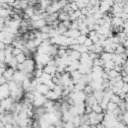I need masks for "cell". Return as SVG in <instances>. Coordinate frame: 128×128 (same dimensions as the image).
Listing matches in <instances>:
<instances>
[{
  "label": "cell",
  "mask_w": 128,
  "mask_h": 128,
  "mask_svg": "<svg viewBox=\"0 0 128 128\" xmlns=\"http://www.w3.org/2000/svg\"><path fill=\"white\" fill-rule=\"evenodd\" d=\"M35 60L32 59V58H26V60L23 62V65H24V70L23 72L25 74L27 73H33L34 70H35Z\"/></svg>",
  "instance_id": "1"
},
{
  "label": "cell",
  "mask_w": 128,
  "mask_h": 128,
  "mask_svg": "<svg viewBox=\"0 0 128 128\" xmlns=\"http://www.w3.org/2000/svg\"><path fill=\"white\" fill-rule=\"evenodd\" d=\"M53 57L50 56L49 54H39V53H36L35 54V57H34V60L36 63H41L43 64L44 66L48 63V61L50 59H52Z\"/></svg>",
  "instance_id": "2"
},
{
  "label": "cell",
  "mask_w": 128,
  "mask_h": 128,
  "mask_svg": "<svg viewBox=\"0 0 128 128\" xmlns=\"http://www.w3.org/2000/svg\"><path fill=\"white\" fill-rule=\"evenodd\" d=\"M26 74L23 72V71H19V70H15L14 73H13V77H12V80L14 82H16L17 84L21 85L22 82L24 81V79H26Z\"/></svg>",
  "instance_id": "3"
},
{
  "label": "cell",
  "mask_w": 128,
  "mask_h": 128,
  "mask_svg": "<svg viewBox=\"0 0 128 128\" xmlns=\"http://www.w3.org/2000/svg\"><path fill=\"white\" fill-rule=\"evenodd\" d=\"M13 103H14V101L11 97H6V98H3L0 101V107H2L5 111H10L11 106L13 105Z\"/></svg>",
  "instance_id": "4"
},
{
  "label": "cell",
  "mask_w": 128,
  "mask_h": 128,
  "mask_svg": "<svg viewBox=\"0 0 128 128\" xmlns=\"http://www.w3.org/2000/svg\"><path fill=\"white\" fill-rule=\"evenodd\" d=\"M46 100H47V98L45 97V95H40V96L34 98L32 104H33V106H35L36 108H37V107H41V106H43V104L45 103Z\"/></svg>",
  "instance_id": "5"
},
{
  "label": "cell",
  "mask_w": 128,
  "mask_h": 128,
  "mask_svg": "<svg viewBox=\"0 0 128 128\" xmlns=\"http://www.w3.org/2000/svg\"><path fill=\"white\" fill-rule=\"evenodd\" d=\"M63 35H65L66 37H71V38L76 39L78 36L81 35V33H80V31L78 29H68Z\"/></svg>",
  "instance_id": "6"
},
{
  "label": "cell",
  "mask_w": 128,
  "mask_h": 128,
  "mask_svg": "<svg viewBox=\"0 0 128 128\" xmlns=\"http://www.w3.org/2000/svg\"><path fill=\"white\" fill-rule=\"evenodd\" d=\"M14 71H15V70H14L13 68H11V67L7 68V69L4 71L3 76L6 78L7 82H9V81H11V80H12V77H13V73H14Z\"/></svg>",
  "instance_id": "7"
},
{
  "label": "cell",
  "mask_w": 128,
  "mask_h": 128,
  "mask_svg": "<svg viewBox=\"0 0 128 128\" xmlns=\"http://www.w3.org/2000/svg\"><path fill=\"white\" fill-rule=\"evenodd\" d=\"M36 90L40 93V94H42V95H45L49 90H50V88L48 87V86H46L45 84H43V83H41V84H38L37 85V87H36Z\"/></svg>",
  "instance_id": "8"
},
{
  "label": "cell",
  "mask_w": 128,
  "mask_h": 128,
  "mask_svg": "<svg viewBox=\"0 0 128 128\" xmlns=\"http://www.w3.org/2000/svg\"><path fill=\"white\" fill-rule=\"evenodd\" d=\"M45 97L47 98V99H49V100H52V101H57L59 98H60V96H58L53 90H49L46 94H45Z\"/></svg>",
  "instance_id": "9"
},
{
  "label": "cell",
  "mask_w": 128,
  "mask_h": 128,
  "mask_svg": "<svg viewBox=\"0 0 128 128\" xmlns=\"http://www.w3.org/2000/svg\"><path fill=\"white\" fill-rule=\"evenodd\" d=\"M25 48H27V49L30 50L31 52H34L37 47H36L34 41H33L32 39H29V40H27V41L25 42Z\"/></svg>",
  "instance_id": "10"
},
{
  "label": "cell",
  "mask_w": 128,
  "mask_h": 128,
  "mask_svg": "<svg viewBox=\"0 0 128 128\" xmlns=\"http://www.w3.org/2000/svg\"><path fill=\"white\" fill-rule=\"evenodd\" d=\"M43 71L46 73H49L52 75V77L55 75L56 73V66H50V65H45L43 68Z\"/></svg>",
  "instance_id": "11"
},
{
  "label": "cell",
  "mask_w": 128,
  "mask_h": 128,
  "mask_svg": "<svg viewBox=\"0 0 128 128\" xmlns=\"http://www.w3.org/2000/svg\"><path fill=\"white\" fill-rule=\"evenodd\" d=\"M58 20L60 22H63L65 20H69V14L63 10H60V12H58Z\"/></svg>",
  "instance_id": "12"
},
{
  "label": "cell",
  "mask_w": 128,
  "mask_h": 128,
  "mask_svg": "<svg viewBox=\"0 0 128 128\" xmlns=\"http://www.w3.org/2000/svg\"><path fill=\"white\" fill-rule=\"evenodd\" d=\"M99 58H100V59H102L104 62L109 61V60H112V53H108V52L103 51V52L100 54Z\"/></svg>",
  "instance_id": "13"
},
{
  "label": "cell",
  "mask_w": 128,
  "mask_h": 128,
  "mask_svg": "<svg viewBox=\"0 0 128 128\" xmlns=\"http://www.w3.org/2000/svg\"><path fill=\"white\" fill-rule=\"evenodd\" d=\"M80 56H81V53L78 52L77 50H71V53H70V55H69V57H70V59H71L72 61H74V60H79V59H80Z\"/></svg>",
  "instance_id": "14"
},
{
  "label": "cell",
  "mask_w": 128,
  "mask_h": 128,
  "mask_svg": "<svg viewBox=\"0 0 128 128\" xmlns=\"http://www.w3.org/2000/svg\"><path fill=\"white\" fill-rule=\"evenodd\" d=\"M51 3H52L51 0H40L39 1V7L44 9V10H46V8L51 5Z\"/></svg>",
  "instance_id": "15"
},
{
  "label": "cell",
  "mask_w": 128,
  "mask_h": 128,
  "mask_svg": "<svg viewBox=\"0 0 128 128\" xmlns=\"http://www.w3.org/2000/svg\"><path fill=\"white\" fill-rule=\"evenodd\" d=\"M34 10H35L34 9V6H28L27 8L24 9V14L28 15L29 17H31V16H33L35 14V11Z\"/></svg>",
  "instance_id": "16"
},
{
  "label": "cell",
  "mask_w": 128,
  "mask_h": 128,
  "mask_svg": "<svg viewBox=\"0 0 128 128\" xmlns=\"http://www.w3.org/2000/svg\"><path fill=\"white\" fill-rule=\"evenodd\" d=\"M91 108H92V111L96 112L97 114H98V113H102V112H103V109H102V107L100 106V104H99L98 102L94 103V104L91 106Z\"/></svg>",
  "instance_id": "17"
},
{
  "label": "cell",
  "mask_w": 128,
  "mask_h": 128,
  "mask_svg": "<svg viewBox=\"0 0 128 128\" xmlns=\"http://www.w3.org/2000/svg\"><path fill=\"white\" fill-rule=\"evenodd\" d=\"M17 64H18V62H17V60H16L15 56H13V57H12V59L9 61V63H8L7 65H8L9 67L13 68L14 70H17Z\"/></svg>",
  "instance_id": "18"
},
{
  "label": "cell",
  "mask_w": 128,
  "mask_h": 128,
  "mask_svg": "<svg viewBox=\"0 0 128 128\" xmlns=\"http://www.w3.org/2000/svg\"><path fill=\"white\" fill-rule=\"evenodd\" d=\"M118 107V105L116 104V103H113V102H111V101H109L108 102V104H107V108H106V111H108V112H112L114 109H116Z\"/></svg>",
  "instance_id": "19"
},
{
  "label": "cell",
  "mask_w": 128,
  "mask_h": 128,
  "mask_svg": "<svg viewBox=\"0 0 128 128\" xmlns=\"http://www.w3.org/2000/svg\"><path fill=\"white\" fill-rule=\"evenodd\" d=\"M125 47L122 45V44H118L117 45V47L115 48V50H114V53H116V54H121V53H124L125 52Z\"/></svg>",
  "instance_id": "20"
},
{
  "label": "cell",
  "mask_w": 128,
  "mask_h": 128,
  "mask_svg": "<svg viewBox=\"0 0 128 128\" xmlns=\"http://www.w3.org/2000/svg\"><path fill=\"white\" fill-rule=\"evenodd\" d=\"M58 96H60L61 97V94H62V90H63V87L61 86V85H58V84H55V86H54V88L52 89Z\"/></svg>",
  "instance_id": "21"
},
{
  "label": "cell",
  "mask_w": 128,
  "mask_h": 128,
  "mask_svg": "<svg viewBox=\"0 0 128 128\" xmlns=\"http://www.w3.org/2000/svg\"><path fill=\"white\" fill-rule=\"evenodd\" d=\"M43 84H45L46 86H48L51 90L54 88V86H55V84L53 83V81H52V79H43V82H42Z\"/></svg>",
  "instance_id": "22"
},
{
  "label": "cell",
  "mask_w": 128,
  "mask_h": 128,
  "mask_svg": "<svg viewBox=\"0 0 128 128\" xmlns=\"http://www.w3.org/2000/svg\"><path fill=\"white\" fill-rule=\"evenodd\" d=\"M114 66H115V63H114V61H112V60H109V61H106V62H104V65H103V67H105V68H108V69H114Z\"/></svg>",
  "instance_id": "23"
},
{
  "label": "cell",
  "mask_w": 128,
  "mask_h": 128,
  "mask_svg": "<svg viewBox=\"0 0 128 128\" xmlns=\"http://www.w3.org/2000/svg\"><path fill=\"white\" fill-rule=\"evenodd\" d=\"M15 58H16V60H17V62H18V63H23V62L26 60V55L22 52L21 54H19V55L15 56Z\"/></svg>",
  "instance_id": "24"
},
{
  "label": "cell",
  "mask_w": 128,
  "mask_h": 128,
  "mask_svg": "<svg viewBox=\"0 0 128 128\" xmlns=\"http://www.w3.org/2000/svg\"><path fill=\"white\" fill-rule=\"evenodd\" d=\"M54 103H55L54 101L47 99V100L45 101V103L43 104V107H44L45 109H49V108H51V107H53V106H54Z\"/></svg>",
  "instance_id": "25"
},
{
  "label": "cell",
  "mask_w": 128,
  "mask_h": 128,
  "mask_svg": "<svg viewBox=\"0 0 128 128\" xmlns=\"http://www.w3.org/2000/svg\"><path fill=\"white\" fill-rule=\"evenodd\" d=\"M118 75H120V73L117 72V71H115L114 69H111V70H109V72H108L109 79H111V78H115V77H117Z\"/></svg>",
  "instance_id": "26"
},
{
  "label": "cell",
  "mask_w": 128,
  "mask_h": 128,
  "mask_svg": "<svg viewBox=\"0 0 128 128\" xmlns=\"http://www.w3.org/2000/svg\"><path fill=\"white\" fill-rule=\"evenodd\" d=\"M104 65V61L100 58H96L93 60V66H102L103 67Z\"/></svg>",
  "instance_id": "27"
},
{
  "label": "cell",
  "mask_w": 128,
  "mask_h": 128,
  "mask_svg": "<svg viewBox=\"0 0 128 128\" xmlns=\"http://www.w3.org/2000/svg\"><path fill=\"white\" fill-rule=\"evenodd\" d=\"M83 91H84V93H85L86 95H88V94H91V93H93V89H92V87H91V86H90L89 84H86V85H85V87H84Z\"/></svg>",
  "instance_id": "28"
},
{
  "label": "cell",
  "mask_w": 128,
  "mask_h": 128,
  "mask_svg": "<svg viewBox=\"0 0 128 128\" xmlns=\"http://www.w3.org/2000/svg\"><path fill=\"white\" fill-rule=\"evenodd\" d=\"M120 100H121V99H120V97H119L117 94H112L111 97H110V101L113 102V103H116V104H117Z\"/></svg>",
  "instance_id": "29"
},
{
  "label": "cell",
  "mask_w": 128,
  "mask_h": 128,
  "mask_svg": "<svg viewBox=\"0 0 128 128\" xmlns=\"http://www.w3.org/2000/svg\"><path fill=\"white\" fill-rule=\"evenodd\" d=\"M77 51H78V52H80V53L88 52V47H86L84 44H79V47H78Z\"/></svg>",
  "instance_id": "30"
},
{
  "label": "cell",
  "mask_w": 128,
  "mask_h": 128,
  "mask_svg": "<svg viewBox=\"0 0 128 128\" xmlns=\"http://www.w3.org/2000/svg\"><path fill=\"white\" fill-rule=\"evenodd\" d=\"M86 38H87V35H83V34H81L80 36H78V37L76 38V39H77V43H78V44H83Z\"/></svg>",
  "instance_id": "31"
},
{
  "label": "cell",
  "mask_w": 128,
  "mask_h": 128,
  "mask_svg": "<svg viewBox=\"0 0 128 128\" xmlns=\"http://www.w3.org/2000/svg\"><path fill=\"white\" fill-rule=\"evenodd\" d=\"M19 3H20V8L23 10L29 6V3L27 0H19Z\"/></svg>",
  "instance_id": "32"
},
{
  "label": "cell",
  "mask_w": 128,
  "mask_h": 128,
  "mask_svg": "<svg viewBox=\"0 0 128 128\" xmlns=\"http://www.w3.org/2000/svg\"><path fill=\"white\" fill-rule=\"evenodd\" d=\"M63 128H75V125L72 121H66L63 123Z\"/></svg>",
  "instance_id": "33"
},
{
  "label": "cell",
  "mask_w": 128,
  "mask_h": 128,
  "mask_svg": "<svg viewBox=\"0 0 128 128\" xmlns=\"http://www.w3.org/2000/svg\"><path fill=\"white\" fill-rule=\"evenodd\" d=\"M50 29H51V26H49V25H45V26H43L42 28H40L39 31L42 32V33H49Z\"/></svg>",
  "instance_id": "34"
},
{
  "label": "cell",
  "mask_w": 128,
  "mask_h": 128,
  "mask_svg": "<svg viewBox=\"0 0 128 128\" xmlns=\"http://www.w3.org/2000/svg\"><path fill=\"white\" fill-rule=\"evenodd\" d=\"M23 51L20 49V48H16V47H13V50H12V55L13 56H17L19 54H21Z\"/></svg>",
  "instance_id": "35"
},
{
  "label": "cell",
  "mask_w": 128,
  "mask_h": 128,
  "mask_svg": "<svg viewBox=\"0 0 128 128\" xmlns=\"http://www.w3.org/2000/svg\"><path fill=\"white\" fill-rule=\"evenodd\" d=\"M42 73H43V70H41V69H35L34 72H33V76H34L35 78H37V77H41Z\"/></svg>",
  "instance_id": "36"
},
{
  "label": "cell",
  "mask_w": 128,
  "mask_h": 128,
  "mask_svg": "<svg viewBox=\"0 0 128 128\" xmlns=\"http://www.w3.org/2000/svg\"><path fill=\"white\" fill-rule=\"evenodd\" d=\"M104 51V49H103V47L102 46H97V45H95V49H94V51L93 52H95V53H97V54H101L102 52Z\"/></svg>",
  "instance_id": "37"
},
{
  "label": "cell",
  "mask_w": 128,
  "mask_h": 128,
  "mask_svg": "<svg viewBox=\"0 0 128 128\" xmlns=\"http://www.w3.org/2000/svg\"><path fill=\"white\" fill-rule=\"evenodd\" d=\"M83 44H84L86 47H89L90 45H92V44H94V43H93V41H92V40L87 36V38L85 39V41H84V43H83Z\"/></svg>",
  "instance_id": "38"
},
{
  "label": "cell",
  "mask_w": 128,
  "mask_h": 128,
  "mask_svg": "<svg viewBox=\"0 0 128 128\" xmlns=\"http://www.w3.org/2000/svg\"><path fill=\"white\" fill-rule=\"evenodd\" d=\"M41 77H42L43 79H52V75L49 74V73H46V72H44V71H43Z\"/></svg>",
  "instance_id": "39"
},
{
  "label": "cell",
  "mask_w": 128,
  "mask_h": 128,
  "mask_svg": "<svg viewBox=\"0 0 128 128\" xmlns=\"http://www.w3.org/2000/svg\"><path fill=\"white\" fill-rule=\"evenodd\" d=\"M96 119L98 120V122H99V123H101V121L104 119V112H102V113H98V114H97Z\"/></svg>",
  "instance_id": "40"
},
{
  "label": "cell",
  "mask_w": 128,
  "mask_h": 128,
  "mask_svg": "<svg viewBox=\"0 0 128 128\" xmlns=\"http://www.w3.org/2000/svg\"><path fill=\"white\" fill-rule=\"evenodd\" d=\"M70 4V8L73 10V11H75V10H78V6H77V3L76 2H71V3H69Z\"/></svg>",
  "instance_id": "41"
},
{
  "label": "cell",
  "mask_w": 128,
  "mask_h": 128,
  "mask_svg": "<svg viewBox=\"0 0 128 128\" xmlns=\"http://www.w3.org/2000/svg\"><path fill=\"white\" fill-rule=\"evenodd\" d=\"M111 40H112V42L113 43H116V44H119L120 43V38L116 35V36H113L112 38H111Z\"/></svg>",
  "instance_id": "42"
},
{
  "label": "cell",
  "mask_w": 128,
  "mask_h": 128,
  "mask_svg": "<svg viewBox=\"0 0 128 128\" xmlns=\"http://www.w3.org/2000/svg\"><path fill=\"white\" fill-rule=\"evenodd\" d=\"M114 70L120 73V72L123 70V68H122V65H115V66H114Z\"/></svg>",
  "instance_id": "43"
},
{
  "label": "cell",
  "mask_w": 128,
  "mask_h": 128,
  "mask_svg": "<svg viewBox=\"0 0 128 128\" xmlns=\"http://www.w3.org/2000/svg\"><path fill=\"white\" fill-rule=\"evenodd\" d=\"M121 89H122V91H123L124 93H127V92H128V83H124Z\"/></svg>",
  "instance_id": "44"
},
{
  "label": "cell",
  "mask_w": 128,
  "mask_h": 128,
  "mask_svg": "<svg viewBox=\"0 0 128 128\" xmlns=\"http://www.w3.org/2000/svg\"><path fill=\"white\" fill-rule=\"evenodd\" d=\"M62 23H63V24H64V26H65V27H67L68 29L70 28V25H71V21H70V20H65V21H63Z\"/></svg>",
  "instance_id": "45"
},
{
  "label": "cell",
  "mask_w": 128,
  "mask_h": 128,
  "mask_svg": "<svg viewBox=\"0 0 128 128\" xmlns=\"http://www.w3.org/2000/svg\"><path fill=\"white\" fill-rule=\"evenodd\" d=\"M4 59H5L4 51H3V50H0V61H1V62H4Z\"/></svg>",
  "instance_id": "46"
},
{
  "label": "cell",
  "mask_w": 128,
  "mask_h": 128,
  "mask_svg": "<svg viewBox=\"0 0 128 128\" xmlns=\"http://www.w3.org/2000/svg\"><path fill=\"white\" fill-rule=\"evenodd\" d=\"M101 78L104 80V79H109V76H108V73H106V72H102V74H101Z\"/></svg>",
  "instance_id": "47"
},
{
  "label": "cell",
  "mask_w": 128,
  "mask_h": 128,
  "mask_svg": "<svg viewBox=\"0 0 128 128\" xmlns=\"http://www.w3.org/2000/svg\"><path fill=\"white\" fill-rule=\"evenodd\" d=\"M123 84H124V82H123V80H121V81H118V82H116L114 86H117V87H119V88H122Z\"/></svg>",
  "instance_id": "48"
},
{
  "label": "cell",
  "mask_w": 128,
  "mask_h": 128,
  "mask_svg": "<svg viewBox=\"0 0 128 128\" xmlns=\"http://www.w3.org/2000/svg\"><path fill=\"white\" fill-rule=\"evenodd\" d=\"M91 112H92L91 106H86V107H85V114H89V113H91Z\"/></svg>",
  "instance_id": "49"
},
{
  "label": "cell",
  "mask_w": 128,
  "mask_h": 128,
  "mask_svg": "<svg viewBox=\"0 0 128 128\" xmlns=\"http://www.w3.org/2000/svg\"><path fill=\"white\" fill-rule=\"evenodd\" d=\"M7 83V80H6V78L2 75V77L0 78V85H3V84H6Z\"/></svg>",
  "instance_id": "50"
},
{
  "label": "cell",
  "mask_w": 128,
  "mask_h": 128,
  "mask_svg": "<svg viewBox=\"0 0 128 128\" xmlns=\"http://www.w3.org/2000/svg\"><path fill=\"white\" fill-rule=\"evenodd\" d=\"M118 96L120 97V99H125V96H126V93H124L123 91H121L119 94H118Z\"/></svg>",
  "instance_id": "51"
},
{
  "label": "cell",
  "mask_w": 128,
  "mask_h": 128,
  "mask_svg": "<svg viewBox=\"0 0 128 128\" xmlns=\"http://www.w3.org/2000/svg\"><path fill=\"white\" fill-rule=\"evenodd\" d=\"M122 45L125 47V49H128V38H127V39L124 41V43H123Z\"/></svg>",
  "instance_id": "52"
},
{
  "label": "cell",
  "mask_w": 128,
  "mask_h": 128,
  "mask_svg": "<svg viewBox=\"0 0 128 128\" xmlns=\"http://www.w3.org/2000/svg\"><path fill=\"white\" fill-rule=\"evenodd\" d=\"M80 128H91L89 124H81L80 125Z\"/></svg>",
  "instance_id": "53"
},
{
  "label": "cell",
  "mask_w": 128,
  "mask_h": 128,
  "mask_svg": "<svg viewBox=\"0 0 128 128\" xmlns=\"http://www.w3.org/2000/svg\"><path fill=\"white\" fill-rule=\"evenodd\" d=\"M122 80H123V82H124V83H128V75H126L125 77H123V78H122Z\"/></svg>",
  "instance_id": "54"
},
{
  "label": "cell",
  "mask_w": 128,
  "mask_h": 128,
  "mask_svg": "<svg viewBox=\"0 0 128 128\" xmlns=\"http://www.w3.org/2000/svg\"><path fill=\"white\" fill-rule=\"evenodd\" d=\"M120 75H121V76H122V78H123V77H125V76L127 75V73H126L124 70H122V71L120 72Z\"/></svg>",
  "instance_id": "55"
},
{
  "label": "cell",
  "mask_w": 128,
  "mask_h": 128,
  "mask_svg": "<svg viewBox=\"0 0 128 128\" xmlns=\"http://www.w3.org/2000/svg\"><path fill=\"white\" fill-rule=\"evenodd\" d=\"M47 128H56V126H55V125H54V124H49V125H48V127H47Z\"/></svg>",
  "instance_id": "56"
},
{
  "label": "cell",
  "mask_w": 128,
  "mask_h": 128,
  "mask_svg": "<svg viewBox=\"0 0 128 128\" xmlns=\"http://www.w3.org/2000/svg\"><path fill=\"white\" fill-rule=\"evenodd\" d=\"M125 104H126V110H128V99L125 100Z\"/></svg>",
  "instance_id": "57"
},
{
  "label": "cell",
  "mask_w": 128,
  "mask_h": 128,
  "mask_svg": "<svg viewBox=\"0 0 128 128\" xmlns=\"http://www.w3.org/2000/svg\"><path fill=\"white\" fill-rule=\"evenodd\" d=\"M91 128H97V125H90Z\"/></svg>",
  "instance_id": "58"
},
{
  "label": "cell",
  "mask_w": 128,
  "mask_h": 128,
  "mask_svg": "<svg viewBox=\"0 0 128 128\" xmlns=\"http://www.w3.org/2000/svg\"><path fill=\"white\" fill-rule=\"evenodd\" d=\"M125 54L128 56V49H126V50H125Z\"/></svg>",
  "instance_id": "59"
},
{
  "label": "cell",
  "mask_w": 128,
  "mask_h": 128,
  "mask_svg": "<svg viewBox=\"0 0 128 128\" xmlns=\"http://www.w3.org/2000/svg\"><path fill=\"white\" fill-rule=\"evenodd\" d=\"M74 2H81V1H83V0H73Z\"/></svg>",
  "instance_id": "60"
},
{
  "label": "cell",
  "mask_w": 128,
  "mask_h": 128,
  "mask_svg": "<svg viewBox=\"0 0 128 128\" xmlns=\"http://www.w3.org/2000/svg\"><path fill=\"white\" fill-rule=\"evenodd\" d=\"M3 64H5V63H4V62H1V61H0V67H1V66H2Z\"/></svg>",
  "instance_id": "61"
},
{
  "label": "cell",
  "mask_w": 128,
  "mask_h": 128,
  "mask_svg": "<svg viewBox=\"0 0 128 128\" xmlns=\"http://www.w3.org/2000/svg\"><path fill=\"white\" fill-rule=\"evenodd\" d=\"M2 75H3V74H0V78H1V77H2Z\"/></svg>",
  "instance_id": "62"
},
{
  "label": "cell",
  "mask_w": 128,
  "mask_h": 128,
  "mask_svg": "<svg viewBox=\"0 0 128 128\" xmlns=\"http://www.w3.org/2000/svg\"><path fill=\"white\" fill-rule=\"evenodd\" d=\"M75 128H80V126H78V127H75Z\"/></svg>",
  "instance_id": "63"
}]
</instances>
